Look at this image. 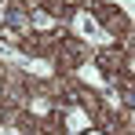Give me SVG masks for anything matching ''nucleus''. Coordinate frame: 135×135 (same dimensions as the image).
Masks as SVG:
<instances>
[{
    "label": "nucleus",
    "mask_w": 135,
    "mask_h": 135,
    "mask_svg": "<svg viewBox=\"0 0 135 135\" xmlns=\"http://www.w3.org/2000/svg\"><path fill=\"white\" fill-rule=\"evenodd\" d=\"M73 33H77L80 40L95 44V47H110V44H113L110 29H102V26H99V18H95L91 11H77V15H73Z\"/></svg>",
    "instance_id": "obj_1"
},
{
    "label": "nucleus",
    "mask_w": 135,
    "mask_h": 135,
    "mask_svg": "<svg viewBox=\"0 0 135 135\" xmlns=\"http://www.w3.org/2000/svg\"><path fill=\"white\" fill-rule=\"evenodd\" d=\"M88 128H91V110L73 106V110L66 113V132H69V135H84Z\"/></svg>",
    "instance_id": "obj_2"
},
{
    "label": "nucleus",
    "mask_w": 135,
    "mask_h": 135,
    "mask_svg": "<svg viewBox=\"0 0 135 135\" xmlns=\"http://www.w3.org/2000/svg\"><path fill=\"white\" fill-rule=\"evenodd\" d=\"M77 77H80L84 84H91V88H106V77L99 73L95 62H80V66H77Z\"/></svg>",
    "instance_id": "obj_3"
},
{
    "label": "nucleus",
    "mask_w": 135,
    "mask_h": 135,
    "mask_svg": "<svg viewBox=\"0 0 135 135\" xmlns=\"http://www.w3.org/2000/svg\"><path fill=\"white\" fill-rule=\"evenodd\" d=\"M22 69H26V73H29V77H37V80H47V77L55 73L47 59H26V66H22Z\"/></svg>",
    "instance_id": "obj_4"
},
{
    "label": "nucleus",
    "mask_w": 135,
    "mask_h": 135,
    "mask_svg": "<svg viewBox=\"0 0 135 135\" xmlns=\"http://www.w3.org/2000/svg\"><path fill=\"white\" fill-rule=\"evenodd\" d=\"M29 22L37 26V29H55V18H51V15H47V11H40V7H33V15H29Z\"/></svg>",
    "instance_id": "obj_5"
},
{
    "label": "nucleus",
    "mask_w": 135,
    "mask_h": 135,
    "mask_svg": "<svg viewBox=\"0 0 135 135\" xmlns=\"http://www.w3.org/2000/svg\"><path fill=\"white\" fill-rule=\"evenodd\" d=\"M29 110H33V113H40V117H44V113L51 110V102H47V95H33V99H29Z\"/></svg>",
    "instance_id": "obj_6"
},
{
    "label": "nucleus",
    "mask_w": 135,
    "mask_h": 135,
    "mask_svg": "<svg viewBox=\"0 0 135 135\" xmlns=\"http://www.w3.org/2000/svg\"><path fill=\"white\" fill-rule=\"evenodd\" d=\"M110 4H117V7H124V11H128V18L135 22V0H110Z\"/></svg>",
    "instance_id": "obj_7"
},
{
    "label": "nucleus",
    "mask_w": 135,
    "mask_h": 135,
    "mask_svg": "<svg viewBox=\"0 0 135 135\" xmlns=\"http://www.w3.org/2000/svg\"><path fill=\"white\" fill-rule=\"evenodd\" d=\"M0 135H22V132H18V128H11V124H4V128H0Z\"/></svg>",
    "instance_id": "obj_8"
},
{
    "label": "nucleus",
    "mask_w": 135,
    "mask_h": 135,
    "mask_svg": "<svg viewBox=\"0 0 135 135\" xmlns=\"http://www.w3.org/2000/svg\"><path fill=\"white\" fill-rule=\"evenodd\" d=\"M128 69H132V77H135V59H132V62H128Z\"/></svg>",
    "instance_id": "obj_9"
},
{
    "label": "nucleus",
    "mask_w": 135,
    "mask_h": 135,
    "mask_svg": "<svg viewBox=\"0 0 135 135\" xmlns=\"http://www.w3.org/2000/svg\"><path fill=\"white\" fill-rule=\"evenodd\" d=\"M84 135H102V132H84Z\"/></svg>",
    "instance_id": "obj_10"
}]
</instances>
